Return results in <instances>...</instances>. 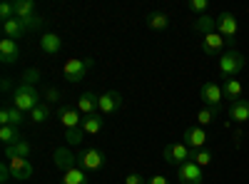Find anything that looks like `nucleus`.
I'll return each instance as SVG.
<instances>
[{
  "label": "nucleus",
  "instance_id": "obj_1",
  "mask_svg": "<svg viewBox=\"0 0 249 184\" xmlns=\"http://www.w3.org/2000/svg\"><path fill=\"white\" fill-rule=\"evenodd\" d=\"M244 65H247V57H244L239 50L230 48L227 52H222V55H219L217 70H219V75H222L224 80H234V77L244 70Z\"/></svg>",
  "mask_w": 249,
  "mask_h": 184
},
{
  "label": "nucleus",
  "instance_id": "obj_2",
  "mask_svg": "<svg viewBox=\"0 0 249 184\" xmlns=\"http://www.w3.org/2000/svg\"><path fill=\"white\" fill-rule=\"evenodd\" d=\"M37 105H40V95H37L35 85L20 83V85L13 90V107H18L20 112H33Z\"/></svg>",
  "mask_w": 249,
  "mask_h": 184
},
{
  "label": "nucleus",
  "instance_id": "obj_3",
  "mask_svg": "<svg viewBox=\"0 0 249 184\" xmlns=\"http://www.w3.org/2000/svg\"><path fill=\"white\" fill-rule=\"evenodd\" d=\"M95 65V60L92 57H82V60H68L65 67H62V77L68 80V83H82L85 80V75L92 70Z\"/></svg>",
  "mask_w": 249,
  "mask_h": 184
},
{
  "label": "nucleus",
  "instance_id": "obj_4",
  "mask_svg": "<svg viewBox=\"0 0 249 184\" xmlns=\"http://www.w3.org/2000/svg\"><path fill=\"white\" fill-rule=\"evenodd\" d=\"M192 154H195V150H190L184 142H172V145H167V147H164V152H162L164 162H167L170 167H182L184 162L192 159Z\"/></svg>",
  "mask_w": 249,
  "mask_h": 184
},
{
  "label": "nucleus",
  "instance_id": "obj_5",
  "mask_svg": "<svg viewBox=\"0 0 249 184\" xmlns=\"http://www.w3.org/2000/svg\"><path fill=\"white\" fill-rule=\"evenodd\" d=\"M77 167L85 169V172H97V169H102V167H105V152H100V150H95V147L82 150V152L77 154Z\"/></svg>",
  "mask_w": 249,
  "mask_h": 184
},
{
  "label": "nucleus",
  "instance_id": "obj_6",
  "mask_svg": "<svg viewBox=\"0 0 249 184\" xmlns=\"http://www.w3.org/2000/svg\"><path fill=\"white\" fill-rule=\"evenodd\" d=\"M199 100L204 102V107L219 110L222 107V100H224L222 85H217V83H202L199 85Z\"/></svg>",
  "mask_w": 249,
  "mask_h": 184
},
{
  "label": "nucleus",
  "instance_id": "obj_7",
  "mask_svg": "<svg viewBox=\"0 0 249 184\" xmlns=\"http://www.w3.org/2000/svg\"><path fill=\"white\" fill-rule=\"evenodd\" d=\"M182 139H184V145H187V147L197 152V150H207V142H210V134L204 132V127L192 125V127H187V130H184Z\"/></svg>",
  "mask_w": 249,
  "mask_h": 184
},
{
  "label": "nucleus",
  "instance_id": "obj_8",
  "mask_svg": "<svg viewBox=\"0 0 249 184\" xmlns=\"http://www.w3.org/2000/svg\"><path fill=\"white\" fill-rule=\"evenodd\" d=\"M224 45H234V43H230V40H224L219 33L202 35V40H199V48H202V52H204V55H210V57H214V55H222Z\"/></svg>",
  "mask_w": 249,
  "mask_h": 184
},
{
  "label": "nucleus",
  "instance_id": "obj_9",
  "mask_svg": "<svg viewBox=\"0 0 249 184\" xmlns=\"http://www.w3.org/2000/svg\"><path fill=\"white\" fill-rule=\"evenodd\" d=\"M177 179L179 184H202L204 182V169L197 167L195 162H184L182 167H177Z\"/></svg>",
  "mask_w": 249,
  "mask_h": 184
},
{
  "label": "nucleus",
  "instance_id": "obj_10",
  "mask_svg": "<svg viewBox=\"0 0 249 184\" xmlns=\"http://www.w3.org/2000/svg\"><path fill=\"white\" fill-rule=\"evenodd\" d=\"M55 117L60 119V125L65 127V130H75V127H80V125H82V115H80V110H77V107L60 105V107L55 110Z\"/></svg>",
  "mask_w": 249,
  "mask_h": 184
},
{
  "label": "nucleus",
  "instance_id": "obj_11",
  "mask_svg": "<svg viewBox=\"0 0 249 184\" xmlns=\"http://www.w3.org/2000/svg\"><path fill=\"white\" fill-rule=\"evenodd\" d=\"M239 30V23H237V17L232 13H219L217 15V33L224 37V40H230V43H234V35Z\"/></svg>",
  "mask_w": 249,
  "mask_h": 184
},
{
  "label": "nucleus",
  "instance_id": "obj_12",
  "mask_svg": "<svg viewBox=\"0 0 249 184\" xmlns=\"http://www.w3.org/2000/svg\"><path fill=\"white\" fill-rule=\"evenodd\" d=\"M122 107V95L110 90V92H102L100 95V105H97V112L100 115H115L117 110Z\"/></svg>",
  "mask_w": 249,
  "mask_h": 184
},
{
  "label": "nucleus",
  "instance_id": "obj_13",
  "mask_svg": "<svg viewBox=\"0 0 249 184\" xmlns=\"http://www.w3.org/2000/svg\"><path fill=\"white\" fill-rule=\"evenodd\" d=\"M53 162H55V169H60L62 174L77 167V157H75L70 150H65V147H57V150L53 152Z\"/></svg>",
  "mask_w": 249,
  "mask_h": 184
},
{
  "label": "nucleus",
  "instance_id": "obj_14",
  "mask_svg": "<svg viewBox=\"0 0 249 184\" xmlns=\"http://www.w3.org/2000/svg\"><path fill=\"white\" fill-rule=\"evenodd\" d=\"M97 105H100V95H95V92H82V95L77 97V102H75V107L80 110L82 117L95 115V112H97Z\"/></svg>",
  "mask_w": 249,
  "mask_h": 184
},
{
  "label": "nucleus",
  "instance_id": "obj_15",
  "mask_svg": "<svg viewBox=\"0 0 249 184\" xmlns=\"http://www.w3.org/2000/svg\"><path fill=\"white\" fill-rule=\"evenodd\" d=\"M10 162V172H13V179H18V182H25V179H30L33 177V165H30V159H20V157H15V159H8Z\"/></svg>",
  "mask_w": 249,
  "mask_h": 184
},
{
  "label": "nucleus",
  "instance_id": "obj_16",
  "mask_svg": "<svg viewBox=\"0 0 249 184\" xmlns=\"http://www.w3.org/2000/svg\"><path fill=\"white\" fill-rule=\"evenodd\" d=\"M18 57H20V48L15 40H10V37L0 40V60L5 65H13V63H18Z\"/></svg>",
  "mask_w": 249,
  "mask_h": 184
},
{
  "label": "nucleus",
  "instance_id": "obj_17",
  "mask_svg": "<svg viewBox=\"0 0 249 184\" xmlns=\"http://www.w3.org/2000/svg\"><path fill=\"white\" fill-rule=\"evenodd\" d=\"M230 117L234 122H239V125H244V122H249V100H234L230 105Z\"/></svg>",
  "mask_w": 249,
  "mask_h": 184
},
{
  "label": "nucleus",
  "instance_id": "obj_18",
  "mask_svg": "<svg viewBox=\"0 0 249 184\" xmlns=\"http://www.w3.org/2000/svg\"><path fill=\"white\" fill-rule=\"evenodd\" d=\"M82 132L85 134H97V132H102V127H105V117H102L100 112H95V115H88V117H82Z\"/></svg>",
  "mask_w": 249,
  "mask_h": 184
},
{
  "label": "nucleus",
  "instance_id": "obj_19",
  "mask_svg": "<svg viewBox=\"0 0 249 184\" xmlns=\"http://www.w3.org/2000/svg\"><path fill=\"white\" fill-rule=\"evenodd\" d=\"M60 48H62L60 35H55V33H45L43 37H40V50H43L45 55H57Z\"/></svg>",
  "mask_w": 249,
  "mask_h": 184
},
{
  "label": "nucleus",
  "instance_id": "obj_20",
  "mask_svg": "<svg viewBox=\"0 0 249 184\" xmlns=\"http://www.w3.org/2000/svg\"><path fill=\"white\" fill-rule=\"evenodd\" d=\"M30 152H33L30 142H28V139H20V142H15V145L5 147V159H15V157L28 159V157H30Z\"/></svg>",
  "mask_w": 249,
  "mask_h": 184
},
{
  "label": "nucleus",
  "instance_id": "obj_21",
  "mask_svg": "<svg viewBox=\"0 0 249 184\" xmlns=\"http://www.w3.org/2000/svg\"><path fill=\"white\" fill-rule=\"evenodd\" d=\"M147 28L150 30H167L170 28V15L162 13V10H155V13H147Z\"/></svg>",
  "mask_w": 249,
  "mask_h": 184
},
{
  "label": "nucleus",
  "instance_id": "obj_22",
  "mask_svg": "<svg viewBox=\"0 0 249 184\" xmlns=\"http://www.w3.org/2000/svg\"><path fill=\"white\" fill-rule=\"evenodd\" d=\"M192 28H195V33H202V35L217 33V17L214 15H199L192 23Z\"/></svg>",
  "mask_w": 249,
  "mask_h": 184
},
{
  "label": "nucleus",
  "instance_id": "obj_23",
  "mask_svg": "<svg viewBox=\"0 0 249 184\" xmlns=\"http://www.w3.org/2000/svg\"><path fill=\"white\" fill-rule=\"evenodd\" d=\"M222 92H224V100H242V95H244V87H242V83L234 77V80H224V85H222Z\"/></svg>",
  "mask_w": 249,
  "mask_h": 184
},
{
  "label": "nucleus",
  "instance_id": "obj_24",
  "mask_svg": "<svg viewBox=\"0 0 249 184\" xmlns=\"http://www.w3.org/2000/svg\"><path fill=\"white\" fill-rule=\"evenodd\" d=\"M3 33H5V37L18 40V37H23L28 30H25V25L20 23L18 17H13V20H5V23H3Z\"/></svg>",
  "mask_w": 249,
  "mask_h": 184
},
{
  "label": "nucleus",
  "instance_id": "obj_25",
  "mask_svg": "<svg viewBox=\"0 0 249 184\" xmlns=\"http://www.w3.org/2000/svg\"><path fill=\"white\" fill-rule=\"evenodd\" d=\"M60 184H90V179H88V172H85V169L75 167V169H70V172L62 174Z\"/></svg>",
  "mask_w": 249,
  "mask_h": 184
},
{
  "label": "nucleus",
  "instance_id": "obj_26",
  "mask_svg": "<svg viewBox=\"0 0 249 184\" xmlns=\"http://www.w3.org/2000/svg\"><path fill=\"white\" fill-rule=\"evenodd\" d=\"M35 15V3L33 0H15V17L18 20H28Z\"/></svg>",
  "mask_w": 249,
  "mask_h": 184
},
{
  "label": "nucleus",
  "instance_id": "obj_27",
  "mask_svg": "<svg viewBox=\"0 0 249 184\" xmlns=\"http://www.w3.org/2000/svg\"><path fill=\"white\" fill-rule=\"evenodd\" d=\"M50 112H53V110H50L48 102H40V105L30 112V119L35 122V125H43V122H48V119H50Z\"/></svg>",
  "mask_w": 249,
  "mask_h": 184
},
{
  "label": "nucleus",
  "instance_id": "obj_28",
  "mask_svg": "<svg viewBox=\"0 0 249 184\" xmlns=\"http://www.w3.org/2000/svg\"><path fill=\"white\" fill-rule=\"evenodd\" d=\"M217 112H219V110H212V107H202V110L197 112V125H199V127L212 125V122L217 119Z\"/></svg>",
  "mask_w": 249,
  "mask_h": 184
},
{
  "label": "nucleus",
  "instance_id": "obj_29",
  "mask_svg": "<svg viewBox=\"0 0 249 184\" xmlns=\"http://www.w3.org/2000/svg\"><path fill=\"white\" fill-rule=\"evenodd\" d=\"M0 139H3V145L5 147H10V145H15V142H20V134H18V127H0Z\"/></svg>",
  "mask_w": 249,
  "mask_h": 184
},
{
  "label": "nucleus",
  "instance_id": "obj_30",
  "mask_svg": "<svg viewBox=\"0 0 249 184\" xmlns=\"http://www.w3.org/2000/svg\"><path fill=\"white\" fill-rule=\"evenodd\" d=\"M65 142L70 147H80L82 142H85V132L82 127H75V130H65Z\"/></svg>",
  "mask_w": 249,
  "mask_h": 184
},
{
  "label": "nucleus",
  "instance_id": "obj_31",
  "mask_svg": "<svg viewBox=\"0 0 249 184\" xmlns=\"http://www.w3.org/2000/svg\"><path fill=\"white\" fill-rule=\"evenodd\" d=\"M20 23L25 25V30H28V33H33V30H43L48 20H45L43 15H33V17H28V20H20Z\"/></svg>",
  "mask_w": 249,
  "mask_h": 184
},
{
  "label": "nucleus",
  "instance_id": "obj_32",
  "mask_svg": "<svg viewBox=\"0 0 249 184\" xmlns=\"http://www.w3.org/2000/svg\"><path fill=\"white\" fill-rule=\"evenodd\" d=\"M212 159H214V157H212V152H210V150H197V152L192 154V162H195L197 167H202V169H204L207 165H210Z\"/></svg>",
  "mask_w": 249,
  "mask_h": 184
},
{
  "label": "nucleus",
  "instance_id": "obj_33",
  "mask_svg": "<svg viewBox=\"0 0 249 184\" xmlns=\"http://www.w3.org/2000/svg\"><path fill=\"white\" fill-rule=\"evenodd\" d=\"M207 8H210V3H207V0H190V3H187V10H192V13H207Z\"/></svg>",
  "mask_w": 249,
  "mask_h": 184
},
{
  "label": "nucleus",
  "instance_id": "obj_34",
  "mask_svg": "<svg viewBox=\"0 0 249 184\" xmlns=\"http://www.w3.org/2000/svg\"><path fill=\"white\" fill-rule=\"evenodd\" d=\"M25 122V112H20L18 107H10V127H20Z\"/></svg>",
  "mask_w": 249,
  "mask_h": 184
},
{
  "label": "nucleus",
  "instance_id": "obj_35",
  "mask_svg": "<svg viewBox=\"0 0 249 184\" xmlns=\"http://www.w3.org/2000/svg\"><path fill=\"white\" fill-rule=\"evenodd\" d=\"M0 17H3V23L5 20H13L15 17V3H3L0 5Z\"/></svg>",
  "mask_w": 249,
  "mask_h": 184
},
{
  "label": "nucleus",
  "instance_id": "obj_36",
  "mask_svg": "<svg viewBox=\"0 0 249 184\" xmlns=\"http://www.w3.org/2000/svg\"><path fill=\"white\" fill-rule=\"evenodd\" d=\"M37 80H40V70H37V67L25 70V75H23V83H25V85H37Z\"/></svg>",
  "mask_w": 249,
  "mask_h": 184
},
{
  "label": "nucleus",
  "instance_id": "obj_37",
  "mask_svg": "<svg viewBox=\"0 0 249 184\" xmlns=\"http://www.w3.org/2000/svg\"><path fill=\"white\" fill-rule=\"evenodd\" d=\"M10 179H13V172H10V162L5 159L3 165H0V182H3V184H8Z\"/></svg>",
  "mask_w": 249,
  "mask_h": 184
},
{
  "label": "nucleus",
  "instance_id": "obj_38",
  "mask_svg": "<svg viewBox=\"0 0 249 184\" xmlns=\"http://www.w3.org/2000/svg\"><path fill=\"white\" fill-rule=\"evenodd\" d=\"M45 102H48V105H57V102H60V90L57 87H48L45 90Z\"/></svg>",
  "mask_w": 249,
  "mask_h": 184
},
{
  "label": "nucleus",
  "instance_id": "obj_39",
  "mask_svg": "<svg viewBox=\"0 0 249 184\" xmlns=\"http://www.w3.org/2000/svg\"><path fill=\"white\" fill-rule=\"evenodd\" d=\"M124 184H147V179L140 177V174H127L124 177Z\"/></svg>",
  "mask_w": 249,
  "mask_h": 184
},
{
  "label": "nucleus",
  "instance_id": "obj_40",
  "mask_svg": "<svg viewBox=\"0 0 249 184\" xmlns=\"http://www.w3.org/2000/svg\"><path fill=\"white\" fill-rule=\"evenodd\" d=\"M0 125H3V127L10 125V107H3V110H0Z\"/></svg>",
  "mask_w": 249,
  "mask_h": 184
},
{
  "label": "nucleus",
  "instance_id": "obj_41",
  "mask_svg": "<svg viewBox=\"0 0 249 184\" xmlns=\"http://www.w3.org/2000/svg\"><path fill=\"white\" fill-rule=\"evenodd\" d=\"M147 184H170V179H167V177H162V174H155V177L147 179Z\"/></svg>",
  "mask_w": 249,
  "mask_h": 184
}]
</instances>
